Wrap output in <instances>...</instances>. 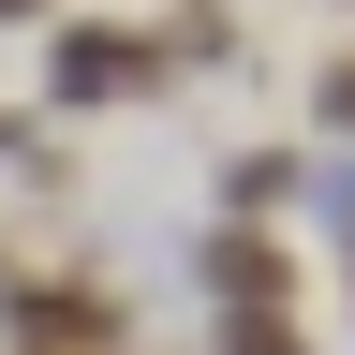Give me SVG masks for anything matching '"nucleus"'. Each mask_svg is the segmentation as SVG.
I'll return each instance as SVG.
<instances>
[{
  "label": "nucleus",
  "mask_w": 355,
  "mask_h": 355,
  "mask_svg": "<svg viewBox=\"0 0 355 355\" xmlns=\"http://www.w3.org/2000/svg\"><path fill=\"white\" fill-rule=\"evenodd\" d=\"M15 326L30 340H104V296H89V282H44V296H15Z\"/></svg>",
  "instance_id": "obj_1"
},
{
  "label": "nucleus",
  "mask_w": 355,
  "mask_h": 355,
  "mask_svg": "<svg viewBox=\"0 0 355 355\" xmlns=\"http://www.w3.org/2000/svg\"><path fill=\"white\" fill-rule=\"evenodd\" d=\"M222 355H311V340L282 326V311H237V326H222Z\"/></svg>",
  "instance_id": "obj_2"
},
{
  "label": "nucleus",
  "mask_w": 355,
  "mask_h": 355,
  "mask_svg": "<svg viewBox=\"0 0 355 355\" xmlns=\"http://www.w3.org/2000/svg\"><path fill=\"white\" fill-rule=\"evenodd\" d=\"M311 104H326V133H355V60H326V89H311Z\"/></svg>",
  "instance_id": "obj_3"
},
{
  "label": "nucleus",
  "mask_w": 355,
  "mask_h": 355,
  "mask_svg": "<svg viewBox=\"0 0 355 355\" xmlns=\"http://www.w3.org/2000/svg\"><path fill=\"white\" fill-rule=\"evenodd\" d=\"M0 15H30V0H0Z\"/></svg>",
  "instance_id": "obj_4"
}]
</instances>
